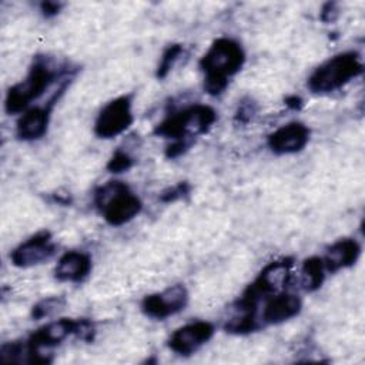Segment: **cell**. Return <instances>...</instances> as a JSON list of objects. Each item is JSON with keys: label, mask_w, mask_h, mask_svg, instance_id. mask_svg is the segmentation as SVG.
<instances>
[{"label": "cell", "mask_w": 365, "mask_h": 365, "mask_svg": "<svg viewBox=\"0 0 365 365\" xmlns=\"http://www.w3.org/2000/svg\"><path fill=\"white\" fill-rule=\"evenodd\" d=\"M217 120V111L205 104H192L170 113L160 121L154 134L173 140L165 150L168 158H175L184 154L192 144L197 135L205 134Z\"/></svg>", "instance_id": "1"}, {"label": "cell", "mask_w": 365, "mask_h": 365, "mask_svg": "<svg viewBox=\"0 0 365 365\" xmlns=\"http://www.w3.org/2000/svg\"><path fill=\"white\" fill-rule=\"evenodd\" d=\"M68 76L70 68L67 66H57L46 56L34 57L27 76L9 88L4 100L6 111L9 114L24 113L34 100L40 98L46 90L57 81V78Z\"/></svg>", "instance_id": "2"}, {"label": "cell", "mask_w": 365, "mask_h": 365, "mask_svg": "<svg viewBox=\"0 0 365 365\" xmlns=\"http://www.w3.org/2000/svg\"><path fill=\"white\" fill-rule=\"evenodd\" d=\"M245 63L241 44L230 37L217 38L200 60L204 73V90L210 96H220L228 87L230 78L235 76Z\"/></svg>", "instance_id": "3"}, {"label": "cell", "mask_w": 365, "mask_h": 365, "mask_svg": "<svg viewBox=\"0 0 365 365\" xmlns=\"http://www.w3.org/2000/svg\"><path fill=\"white\" fill-rule=\"evenodd\" d=\"M364 70L356 51H344L319 64L308 77V88L317 94H327L342 88Z\"/></svg>", "instance_id": "4"}, {"label": "cell", "mask_w": 365, "mask_h": 365, "mask_svg": "<svg viewBox=\"0 0 365 365\" xmlns=\"http://www.w3.org/2000/svg\"><path fill=\"white\" fill-rule=\"evenodd\" d=\"M94 204L113 227L127 224L141 212V200L121 181H108L94 191Z\"/></svg>", "instance_id": "5"}, {"label": "cell", "mask_w": 365, "mask_h": 365, "mask_svg": "<svg viewBox=\"0 0 365 365\" xmlns=\"http://www.w3.org/2000/svg\"><path fill=\"white\" fill-rule=\"evenodd\" d=\"M133 101L130 96H120L108 101L98 113L94 123V134L98 138H113L124 133L133 124Z\"/></svg>", "instance_id": "6"}, {"label": "cell", "mask_w": 365, "mask_h": 365, "mask_svg": "<svg viewBox=\"0 0 365 365\" xmlns=\"http://www.w3.org/2000/svg\"><path fill=\"white\" fill-rule=\"evenodd\" d=\"M188 304V291L182 284H175L161 292L150 294L141 301V311L154 319H165L182 311Z\"/></svg>", "instance_id": "7"}, {"label": "cell", "mask_w": 365, "mask_h": 365, "mask_svg": "<svg viewBox=\"0 0 365 365\" xmlns=\"http://www.w3.org/2000/svg\"><path fill=\"white\" fill-rule=\"evenodd\" d=\"M54 254L56 244L51 234L48 231H38L16 247L10 254V259L19 268H29L50 259Z\"/></svg>", "instance_id": "8"}, {"label": "cell", "mask_w": 365, "mask_h": 365, "mask_svg": "<svg viewBox=\"0 0 365 365\" xmlns=\"http://www.w3.org/2000/svg\"><path fill=\"white\" fill-rule=\"evenodd\" d=\"M215 332L211 322L195 321L175 329L168 338V348L178 355H191L207 344Z\"/></svg>", "instance_id": "9"}, {"label": "cell", "mask_w": 365, "mask_h": 365, "mask_svg": "<svg viewBox=\"0 0 365 365\" xmlns=\"http://www.w3.org/2000/svg\"><path fill=\"white\" fill-rule=\"evenodd\" d=\"M302 301L297 294L289 291H279L262 301V309L259 311V321L262 328L265 325H275L288 321L299 314Z\"/></svg>", "instance_id": "10"}, {"label": "cell", "mask_w": 365, "mask_h": 365, "mask_svg": "<svg viewBox=\"0 0 365 365\" xmlns=\"http://www.w3.org/2000/svg\"><path fill=\"white\" fill-rule=\"evenodd\" d=\"M309 134L311 131L305 124L292 121L271 133L268 135L267 144L274 154H295L304 150V147L308 144Z\"/></svg>", "instance_id": "11"}, {"label": "cell", "mask_w": 365, "mask_h": 365, "mask_svg": "<svg viewBox=\"0 0 365 365\" xmlns=\"http://www.w3.org/2000/svg\"><path fill=\"white\" fill-rule=\"evenodd\" d=\"M51 104L44 107H30L27 108L17 121L16 135L23 141H33L41 138L47 133L50 121Z\"/></svg>", "instance_id": "12"}, {"label": "cell", "mask_w": 365, "mask_h": 365, "mask_svg": "<svg viewBox=\"0 0 365 365\" xmlns=\"http://www.w3.org/2000/svg\"><path fill=\"white\" fill-rule=\"evenodd\" d=\"M361 255V245L356 240L342 238L334 242L322 258L327 272H336L339 269L352 267Z\"/></svg>", "instance_id": "13"}, {"label": "cell", "mask_w": 365, "mask_h": 365, "mask_svg": "<svg viewBox=\"0 0 365 365\" xmlns=\"http://www.w3.org/2000/svg\"><path fill=\"white\" fill-rule=\"evenodd\" d=\"M91 271V258L83 251L63 254L56 265L54 275L63 282H81Z\"/></svg>", "instance_id": "14"}, {"label": "cell", "mask_w": 365, "mask_h": 365, "mask_svg": "<svg viewBox=\"0 0 365 365\" xmlns=\"http://www.w3.org/2000/svg\"><path fill=\"white\" fill-rule=\"evenodd\" d=\"M325 267L321 257H309L302 262L299 272V285L302 289L312 292L318 289L325 278Z\"/></svg>", "instance_id": "15"}, {"label": "cell", "mask_w": 365, "mask_h": 365, "mask_svg": "<svg viewBox=\"0 0 365 365\" xmlns=\"http://www.w3.org/2000/svg\"><path fill=\"white\" fill-rule=\"evenodd\" d=\"M182 51H184V47L181 44H171V46H168L164 50L163 56H161V60L158 63L155 76L158 78H164L170 73V70L174 67L175 61L180 58Z\"/></svg>", "instance_id": "16"}, {"label": "cell", "mask_w": 365, "mask_h": 365, "mask_svg": "<svg viewBox=\"0 0 365 365\" xmlns=\"http://www.w3.org/2000/svg\"><path fill=\"white\" fill-rule=\"evenodd\" d=\"M63 307H64V298L50 297V298L41 299L40 302H37L31 309V315L34 319H41L44 317L53 315L54 312L60 311Z\"/></svg>", "instance_id": "17"}, {"label": "cell", "mask_w": 365, "mask_h": 365, "mask_svg": "<svg viewBox=\"0 0 365 365\" xmlns=\"http://www.w3.org/2000/svg\"><path fill=\"white\" fill-rule=\"evenodd\" d=\"M133 158L128 153L123 151V150H117L111 158L108 160L106 168L110 171V173H123V171H127L133 167Z\"/></svg>", "instance_id": "18"}, {"label": "cell", "mask_w": 365, "mask_h": 365, "mask_svg": "<svg viewBox=\"0 0 365 365\" xmlns=\"http://www.w3.org/2000/svg\"><path fill=\"white\" fill-rule=\"evenodd\" d=\"M190 192V185L187 182H180L171 188H168L167 191H164L160 197L161 201L164 202H171V201H175V200H180L182 198L184 195H187Z\"/></svg>", "instance_id": "19"}, {"label": "cell", "mask_w": 365, "mask_h": 365, "mask_svg": "<svg viewBox=\"0 0 365 365\" xmlns=\"http://www.w3.org/2000/svg\"><path fill=\"white\" fill-rule=\"evenodd\" d=\"M254 113H255V103L251 100H244L238 106V110L235 113V120L240 123H247L251 120Z\"/></svg>", "instance_id": "20"}, {"label": "cell", "mask_w": 365, "mask_h": 365, "mask_svg": "<svg viewBox=\"0 0 365 365\" xmlns=\"http://www.w3.org/2000/svg\"><path fill=\"white\" fill-rule=\"evenodd\" d=\"M61 3H56V1H43L41 3V11L46 17H51V16H56L60 9H61Z\"/></svg>", "instance_id": "21"}, {"label": "cell", "mask_w": 365, "mask_h": 365, "mask_svg": "<svg viewBox=\"0 0 365 365\" xmlns=\"http://www.w3.org/2000/svg\"><path fill=\"white\" fill-rule=\"evenodd\" d=\"M335 13H336V10H335V3H327V4L324 6L322 11H321V19H322L324 21H331V20H334V19H332V14H335Z\"/></svg>", "instance_id": "22"}, {"label": "cell", "mask_w": 365, "mask_h": 365, "mask_svg": "<svg viewBox=\"0 0 365 365\" xmlns=\"http://www.w3.org/2000/svg\"><path fill=\"white\" fill-rule=\"evenodd\" d=\"M285 103H287L288 107H291V108H294V110H298V108L302 106V100H301L299 97H297V96L288 97V98L285 100Z\"/></svg>", "instance_id": "23"}]
</instances>
